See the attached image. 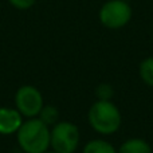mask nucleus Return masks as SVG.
<instances>
[{"mask_svg":"<svg viewBox=\"0 0 153 153\" xmlns=\"http://www.w3.org/2000/svg\"><path fill=\"white\" fill-rule=\"evenodd\" d=\"M50 132L38 117L27 118L16 132V140L24 153H45L50 148Z\"/></svg>","mask_w":153,"mask_h":153,"instance_id":"f257e3e1","label":"nucleus"},{"mask_svg":"<svg viewBox=\"0 0 153 153\" xmlns=\"http://www.w3.org/2000/svg\"><path fill=\"white\" fill-rule=\"evenodd\" d=\"M89 124L97 133L102 136L114 134L122 122L121 111L111 101L97 100L87 113Z\"/></svg>","mask_w":153,"mask_h":153,"instance_id":"f03ea898","label":"nucleus"},{"mask_svg":"<svg viewBox=\"0 0 153 153\" xmlns=\"http://www.w3.org/2000/svg\"><path fill=\"white\" fill-rule=\"evenodd\" d=\"M132 16L133 10L128 0H108L98 11L100 23L109 30L124 28L130 23Z\"/></svg>","mask_w":153,"mask_h":153,"instance_id":"7ed1b4c3","label":"nucleus"},{"mask_svg":"<svg viewBox=\"0 0 153 153\" xmlns=\"http://www.w3.org/2000/svg\"><path fill=\"white\" fill-rule=\"evenodd\" d=\"M79 145V129L70 121H58L50 132V148L58 153H74Z\"/></svg>","mask_w":153,"mask_h":153,"instance_id":"20e7f679","label":"nucleus"},{"mask_svg":"<svg viewBox=\"0 0 153 153\" xmlns=\"http://www.w3.org/2000/svg\"><path fill=\"white\" fill-rule=\"evenodd\" d=\"M15 106L19 113L26 118L38 117L42 108L45 106L40 90L32 85L20 86L15 94Z\"/></svg>","mask_w":153,"mask_h":153,"instance_id":"39448f33","label":"nucleus"},{"mask_svg":"<svg viewBox=\"0 0 153 153\" xmlns=\"http://www.w3.org/2000/svg\"><path fill=\"white\" fill-rule=\"evenodd\" d=\"M23 124V116L16 108H0V134L10 136L19 130Z\"/></svg>","mask_w":153,"mask_h":153,"instance_id":"423d86ee","label":"nucleus"},{"mask_svg":"<svg viewBox=\"0 0 153 153\" xmlns=\"http://www.w3.org/2000/svg\"><path fill=\"white\" fill-rule=\"evenodd\" d=\"M118 153H152V146L143 138H129L121 144Z\"/></svg>","mask_w":153,"mask_h":153,"instance_id":"0eeeda50","label":"nucleus"},{"mask_svg":"<svg viewBox=\"0 0 153 153\" xmlns=\"http://www.w3.org/2000/svg\"><path fill=\"white\" fill-rule=\"evenodd\" d=\"M82 153H118V152L109 141L101 140V138H94V140H90L83 146V152Z\"/></svg>","mask_w":153,"mask_h":153,"instance_id":"6e6552de","label":"nucleus"},{"mask_svg":"<svg viewBox=\"0 0 153 153\" xmlns=\"http://www.w3.org/2000/svg\"><path fill=\"white\" fill-rule=\"evenodd\" d=\"M138 74L145 85L153 87V56L143 59L138 66Z\"/></svg>","mask_w":153,"mask_h":153,"instance_id":"1a4fd4ad","label":"nucleus"},{"mask_svg":"<svg viewBox=\"0 0 153 153\" xmlns=\"http://www.w3.org/2000/svg\"><path fill=\"white\" fill-rule=\"evenodd\" d=\"M38 118L42 122H45L47 126H54L58 122V118H59L58 109L53 105H45L42 108V110H40Z\"/></svg>","mask_w":153,"mask_h":153,"instance_id":"9d476101","label":"nucleus"},{"mask_svg":"<svg viewBox=\"0 0 153 153\" xmlns=\"http://www.w3.org/2000/svg\"><path fill=\"white\" fill-rule=\"evenodd\" d=\"M114 95V89L110 83H100L95 87V97L100 101H111Z\"/></svg>","mask_w":153,"mask_h":153,"instance_id":"9b49d317","label":"nucleus"},{"mask_svg":"<svg viewBox=\"0 0 153 153\" xmlns=\"http://www.w3.org/2000/svg\"><path fill=\"white\" fill-rule=\"evenodd\" d=\"M13 8L19 11H27L30 8H32L36 3V0H7Z\"/></svg>","mask_w":153,"mask_h":153,"instance_id":"f8f14e48","label":"nucleus"},{"mask_svg":"<svg viewBox=\"0 0 153 153\" xmlns=\"http://www.w3.org/2000/svg\"><path fill=\"white\" fill-rule=\"evenodd\" d=\"M45 153H58V152H55V151H47V152H45Z\"/></svg>","mask_w":153,"mask_h":153,"instance_id":"ddd939ff","label":"nucleus"},{"mask_svg":"<svg viewBox=\"0 0 153 153\" xmlns=\"http://www.w3.org/2000/svg\"><path fill=\"white\" fill-rule=\"evenodd\" d=\"M152 38H153V30H152Z\"/></svg>","mask_w":153,"mask_h":153,"instance_id":"4468645a","label":"nucleus"}]
</instances>
